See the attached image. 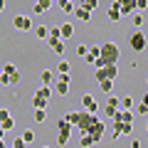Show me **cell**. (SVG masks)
<instances>
[{
	"label": "cell",
	"instance_id": "1",
	"mask_svg": "<svg viewBox=\"0 0 148 148\" xmlns=\"http://www.w3.org/2000/svg\"><path fill=\"white\" fill-rule=\"evenodd\" d=\"M119 57H121V49H119L116 42H104L99 47V57L94 59V67H104V64H116Z\"/></svg>",
	"mask_w": 148,
	"mask_h": 148
},
{
	"label": "cell",
	"instance_id": "2",
	"mask_svg": "<svg viewBox=\"0 0 148 148\" xmlns=\"http://www.w3.org/2000/svg\"><path fill=\"white\" fill-rule=\"evenodd\" d=\"M96 82H104V79H116L119 77V67L116 64H104V67H99L96 69Z\"/></svg>",
	"mask_w": 148,
	"mask_h": 148
},
{
	"label": "cell",
	"instance_id": "3",
	"mask_svg": "<svg viewBox=\"0 0 148 148\" xmlns=\"http://www.w3.org/2000/svg\"><path fill=\"white\" fill-rule=\"evenodd\" d=\"M104 133H106V126H104V121H101V119H96V121H94V123L89 126L86 136H89V138H91L94 143H99L101 138H104Z\"/></svg>",
	"mask_w": 148,
	"mask_h": 148
},
{
	"label": "cell",
	"instance_id": "4",
	"mask_svg": "<svg viewBox=\"0 0 148 148\" xmlns=\"http://www.w3.org/2000/svg\"><path fill=\"white\" fill-rule=\"evenodd\" d=\"M128 45H131V49H133V52H146V35H143L141 30H138V32H133V35H131V40H128Z\"/></svg>",
	"mask_w": 148,
	"mask_h": 148
},
{
	"label": "cell",
	"instance_id": "5",
	"mask_svg": "<svg viewBox=\"0 0 148 148\" xmlns=\"http://www.w3.org/2000/svg\"><path fill=\"white\" fill-rule=\"evenodd\" d=\"M114 5L119 8V12L123 15H133V10H136V0H114Z\"/></svg>",
	"mask_w": 148,
	"mask_h": 148
},
{
	"label": "cell",
	"instance_id": "6",
	"mask_svg": "<svg viewBox=\"0 0 148 148\" xmlns=\"http://www.w3.org/2000/svg\"><path fill=\"white\" fill-rule=\"evenodd\" d=\"M12 25H15V30H20V32L32 30V20L27 15H15V17H12Z\"/></svg>",
	"mask_w": 148,
	"mask_h": 148
},
{
	"label": "cell",
	"instance_id": "7",
	"mask_svg": "<svg viewBox=\"0 0 148 148\" xmlns=\"http://www.w3.org/2000/svg\"><path fill=\"white\" fill-rule=\"evenodd\" d=\"M131 133H133V123L114 121V138H119V136H131Z\"/></svg>",
	"mask_w": 148,
	"mask_h": 148
},
{
	"label": "cell",
	"instance_id": "8",
	"mask_svg": "<svg viewBox=\"0 0 148 148\" xmlns=\"http://www.w3.org/2000/svg\"><path fill=\"white\" fill-rule=\"evenodd\" d=\"M0 72H3V74L8 77V79H10V84H12V86H15L17 82H20V72H17V67H15V64H5V67L0 69Z\"/></svg>",
	"mask_w": 148,
	"mask_h": 148
},
{
	"label": "cell",
	"instance_id": "9",
	"mask_svg": "<svg viewBox=\"0 0 148 148\" xmlns=\"http://www.w3.org/2000/svg\"><path fill=\"white\" fill-rule=\"evenodd\" d=\"M82 106H84L89 114H96V111H99V104H96V99H94L91 94H84V96H82Z\"/></svg>",
	"mask_w": 148,
	"mask_h": 148
},
{
	"label": "cell",
	"instance_id": "10",
	"mask_svg": "<svg viewBox=\"0 0 148 148\" xmlns=\"http://www.w3.org/2000/svg\"><path fill=\"white\" fill-rule=\"evenodd\" d=\"M114 111H119V96L109 94V99H106V109H104V114L111 119V116H114Z\"/></svg>",
	"mask_w": 148,
	"mask_h": 148
},
{
	"label": "cell",
	"instance_id": "11",
	"mask_svg": "<svg viewBox=\"0 0 148 148\" xmlns=\"http://www.w3.org/2000/svg\"><path fill=\"white\" fill-rule=\"evenodd\" d=\"M69 37H74V25L72 22L59 25V40H69Z\"/></svg>",
	"mask_w": 148,
	"mask_h": 148
},
{
	"label": "cell",
	"instance_id": "12",
	"mask_svg": "<svg viewBox=\"0 0 148 148\" xmlns=\"http://www.w3.org/2000/svg\"><path fill=\"white\" fill-rule=\"evenodd\" d=\"M74 15H77V20H82V22H89L91 20V12L89 10H84V8H74Z\"/></svg>",
	"mask_w": 148,
	"mask_h": 148
},
{
	"label": "cell",
	"instance_id": "13",
	"mask_svg": "<svg viewBox=\"0 0 148 148\" xmlns=\"http://www.w3.org/2000/svg\"><path fill=\"white\" fill-rule=\"evenodd\" d=\"M40 79H42V86H52V82H54V72H52V69H45V72L40 74Z\"/></svg>",
	"mask_w": 148,
	"mask_h": 148
},
{
	"label": "cell",
	"instance_id": "14",
	"mask_svg": "<svg viewBox=\"0 0 148 148\" xmlns=\"http://www.w3.org/2000/svg\"><path fill=\"white\" fill-rule=\"evenodd\" d=\"M47 101H49V99H45V96L35 94V96H32V109H47Z\"/></svg>",
	"mask_w": 148,
	"mask_h": 148
},
{
	"label": "cell",
	"instance_id": "15",
	"mask_svg": "<svg viewBox=\"0 0 148 148\" xmlns=\"http://www.w3.org/2000/svg\"><path fill=\"white\" fill-rule=\"evenodd\" d=\"M96 57H99V47L94 45L91 49H86V54H84V62H86V64H94V59H96Z\"/></svg>",
	"mask_w": 148,
	"mask_h": 148
},
{
	"label": "cell",
	"instance_id": "16",
	"mask_svg": "<svg viewBox=\"0 0 148 148\" xmlns=\"http://www.w3.org/2000/svg\"><path fill=\"white\" fill-rule=\"evenodd\" d=\"M54 3H57V8L62 12H72L74 10V3H72V0H54Z\"/></svg>",
	"mask_w": 148,
	"mask_h": 148
},
{
	"label": "cell",
	"instance_id": "17",
	"mask_svg": "<svg viewBox=\"0 0 148 148\" xmlns=\"http://www.w3.org/2000/svg\"><path fill=\"white\" fill-rule=\"evenodd\" d=\"M119 109L131 111V109H133V99H131V96H123V99H119Z\"/></svg>",
	"mask_w": 148,
	"mask_h": 148
},
{
	"label": "cell",
	"instance_id": "18",
	"mask_svg": "<svg viewBox=\"0 0 148 148\" xmlns=\"http://www.w3.org/2000/svg\"><path fill=\"white\" fill-rule=\"evenodd\" d=\"M131 22H133V27H138V30H141L143 22H146V15H143V12H136V15H131Z\"/></svg>",
	"mask_w": 148,
	"mask_h": 148
},
{
	"label": "cell",
	"instance_id": "19",
	"mask_svg": "<svg viewBox=\"0 0 148 148\" xmlns=\"http://www.w3.org/2000/svg\"><path fill=\"white\" fill-rule=\"evenodd\" d=\"M79 8H84V10L94 12L96 8H99V0H82V5H79Z\"/></svg>",
	"mask_w": 148,
	"mask_h": 148
},
{
	"label": "cell",
	"instance_id": "20",
	"mask_svg": "<svg viewBox=\"0 0 148 148\" xmlns=\"http://www.w3.org/2000/svg\"><path fill=\"white\" fill-rule=\"evenodd\" d=\"M106 15H109V20H114V22H119V20H121V12H119V8H116V5H111Z\"/></svg>",
	"mask_w": 148,
	"mask_h": 148
},
{
	"label": "cell",
	"instance_id": "21",
	"mask_svg": "<svg viewBox=\"0 0 148 148\" xmlns=\"http://www.w3.org/2000/svg\"><path fill=\"white\" fill-rule=\"evenodd\" d=\"M47 35H49V27H45V25L35 27V37H40V40H47Z\"/></svg>",
	"mask_w": 148,
	"mask_h": 148
},
{
	"label": "cell",
	"instance_id": "22",
	"mask_svg": "<svg viewBox=\"0 0 148 148\" xmlns=\"http://www.w3.org/2000/svg\"><path fill=\"white\" fill-rule=\"evenodd\" d=\"M99 86H101V91L111 94V91H114V79H104V82H99Z\"/></svg>",
	"mask_w": 148,
	"mask_h": 148
},
{
	"label": "cell",
	"instance_id": "23",
	"mask_svg": "<svg viewBox=\"0 0 148 148\" xmlns=\"http://www.w3.org/2000/svg\"><path fill=\"white\" fill-rule=\"evenodd\" d=\"M0 128H3V131H12V128H15V119H5V121H0Z\"/></svg>",
	"mask_w": 148,
	"mask_h": 148
},
{
	"label": "cell",
	"instance_id": "24",
	"mask_svg": "<svg viewBox=\"0 0 148 148\" xmlns=\"http://www.w3.org/2000/svg\"><path fill=\"white\" fill-rule=\"evenodd\" d=\"M57 72H59V74H69V72H72V67H69L67 59H62V62L57 64Z\"/></svg>",
	"mask_w": 148,
	"mask_h": 148
},
{
	"label": "cell",
	"instance_id": "25",
	"mask_svg": "<svg viewBox=\"0 0 148 148\" xmlns=\"http://www.w3.org/2000/svg\"><path fill=\"white\" fill-rule=\"evenodd\" d=\"M49 47L54 49V54H64V42H62V40H57V42H49Z\"/></svg>",
	"mask_w": 148,
	"mask_h": 148
},
{
	"label": "cell",
	"instance_id": "26",
	"mask_svg": "<svg viewBox=\"0 0 148 148\" xmlns=\"http://www.w3.org/2000/svg\"><path fill=\"white\" fill-rule=\"evenodd\" d=\"M72 131H74V128H72V123L62 119V121H59V133H72Z\"/></svg>",
	"mask_w": 148,
	"mask_h": 148
},
{
	"label": "cell",
	"instance_id": "27",
	"mask_svg": "<svg viewBox=\"0 0 148 148\" xmlns=\"http://www.w3.org/2000/svg\"><path fill=\"white\" fill-rule=\"evenodd\" d=\"M69 138H72V133H59L57 136V146H67Z\"/></svg>",
	"mask_w": 148,
	"mask_h": 148
},
{
	"label": "cell",
	"instance_id": "28",
	"mask_svg": "<svg viewBox=\"0 0 148 148\" xmlns=\"http://www.w3.org/2000/svg\"><path fill=\"white\" fill-rule=\"evenodd\" d=\"M79 143H82V148H91V146H94V141H91V138L86 136V133H82V138H79Z\"/></svg>",
	"mask_w": 148,
	"mask_h": 148
},
{
	"label": "cell",
	"instance_id": "29",
	"mask_svg": "<svg viewBox=\"0 0 148 148\" xmlns=\"http://www.w3.org/2000/svg\"><path fill=\"white\" fill-rule=\"evenodd\" d=\"M32 116H35V121H40V123H42L45 119H47V114H45V109H35V114H32Z\"/></svg>",
	"mask_w": 148,
	"mask_h": 148
},
{
	"label": "cell",
	"instance_id": "30",
	"mask_svg": "<svg viewBox=\"0 0 148 148\" xmlns=\"http://www.w3.org/2000/svg\"><path fill=\"white\" fill-rule=\"evenodd\" d=\"M22 141H25V143H32V141H35V131H22Z\"/></svg>",
	"mask_w": 148,
	"mask_h": 148
},
{
	"label": "cell",
	"instance_id": "31",
	"mask_svg": "<svg viewBox=\"0 0 148 148\" xmlns=\"http://www.w3.org/2000/svg\"><path fill=\"white\" fill-rule=\"evenodd\" d=\"M49 8L47 5H42V3H35V15H42V12H47Z\"/></svg>",
	"mask_w": 148,
	"mask_h": 148
},
{
	"label": "cell",
	"instance_id": "32",
	"mask_svg": "<svg viewBox=\"0 0 148 148\" xmlns=\"http://www.w3.org/2000/svg\"><path fill=\"white\" fill-rule=\"evenodd\" d=\"M37 94H40V96H45V99H49V96H52V86H42V89L37 91Z\"/></svg>",
	"mask_w": 148,
	"mask_h": 148
},
{
	"label": "cell",
	"instance_id": "33",
	"mask_svg": "<svg viewBox=\"0 0 148 148\" xmlns=\"http://www.w3.org/2000/svg\"><path fill=\"white\" fill-rule=\"evenodd\" d=\"M146 5H148V0H136V10L138 12H146Z\"/></svg>",
	"mask_w": 148,
	"mask_h": 148
},
{
	"label": "cell",
	"instance_id": "34",
	"mask_svg": "<svg viewBox=\"0 0 148 148\" xmlns=\"http://www.w3.org/2000/svg\"><path fill=\"white\" fill-rule=\"evenodd\" d=\"M25 146H27V143L22 141V138H15V141H12V146H10V148H25Z\"/></svg>",
	"mask_w": 148,
	"mask_h": 148
},
{
	"label": "cell",
	"instance_id": "35",
	"mask_svg": "<svg viewBox=\"0 0 148 148\" xmlns=\"http://www.w3.org/2000/svg\"><path fill=\"white\" fill-rule=\"evenodd\" d=\"M5 119H10V111H8V109H0V121H5Z\"/></svg>",
	"mask_w": 148,
	"mask_h": 148
},
{
	"label": "cell",
	"instance_id": "36",
	"mask_svg": "<svg viewBox=\"0 0 148 148\" xmlns=\"http://www.w3.org/2000/svg\"><path fill=\"white\" fill-rule=\"evenodd\" d=\"M8 84H10V79H8V77H5V74H3V72H0V86H8Z\"/></svg>",
	"mask_w": 148,
	"mask_h": 148
},
{
	"label": "cell",
	"instance_id": "37",
	"mask_svg": "<svg viewBox=\"0 0 148 148\" xmlns=\"http://www.w3.org/2000/svg\"><path fill=\"white\" fill-rule=\"evenodd\" d=\"M86 49H89L86 45H79V47H77V54H82V57H84V54H86Z\"/></svg>",
	"mask_w": 148,
	"mask_h": 148
},
{
	"label": "cell",
	"instance_id": "38",
	"mask_svg": "<svg viewBox=\"0 0 148 148\" xmlns=\"http://www.w3.org/2000/svg\"><path fill=\"white\" fill-rule=\"evenodd\" d=\"M138 114H141V116L146 114V101H141V104H138Z\"/></svg>",
	"mask_w": 148,
	"mask_h": 148
},
{
	"label": "cell",
	"instance_id": "39",
	"mask_svg": "<svg viewBox=\"0 0 148 148\" xmlns=\"http://www.w3.org/2000/svg\"><path fill=\"white\" fill-rule=\"evenodd\" d=\"M131 148H141V141L138 138H131Z\"/></svg>",
	"mask_w": 148,
	"mask_h": 148
},
{
	"label": "cell",
	"instance_id": "40",
	"mask_svg": "<svg viewBox=\"0 0 148 148\" xmlns=\"http://www.w3.org/2000/svg\"><path fill=\"white\" fill-rule=\"evenodd\" d=\"M5 10V0H0V12Z\"/></svg>",
	"mask_w": 148,
	"mask_h": 148
},
{
	"label": "cell",
	"instance_id": "41",
	"mask_svg": "<svg viewBox=\"0 0 148 148\" xmlns=\"http://www.w3.org/2000/svg\"><path fill=\"white\" fill-rule=\"evenodd\" d=\"M0 148H8V143H5V141H0Z\"/></svg>",
	"mask_w": 148,
	"mask_h": 148
},
{
	"label": "cell",
	"instance_id": "42",
	"mask_svg": "<svg viewBox=\"0 0 148 148\" xmlns=\"http://www.w3.org/2000/svg\"><path fill=\"white\" fill-rule=\"evenodd\" d=\"M3 136H5V131H3V128H0V141H3Z\"/></svg>",
	"mask_w": 148,
	"mask_h": 148
},
{
	"label": "cell",
	"instance_id": "43",
	"mask_svg": "<svg viewBox=\"0 0 148 148\" xmlns=\"http://www.w3.org/2000/svg\"><path fill=\"white\" fill-rule=\"evenodd\" d=\"M42 148H49V146H42Z\"/></svg>",
	"mask_w": 148,
	"mask_h": 148
}]
</instances>
